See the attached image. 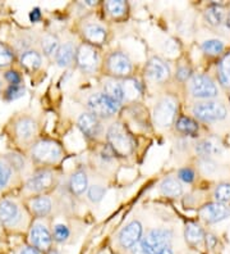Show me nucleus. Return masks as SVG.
<instances>
[{
	"mask_svg": "<svg viewBox=\"0 0 230 254\" xmlns=\"http://www.w3.org/2000/svg\"><path fill=\"white\" fill-rule=\"evenodd\" d=\"M122 85H123V90H124V96H126V100L135 99L136 96L139 95L142 91L141 85L138 84L137 81H135V80H128Z\"/></svg>",
	"mask_w": 230,
	"mask_h": 254,
	"instance_id": "obj_40",
	"label": "nucleus"
},
{
	"mask_svg": "<svg viewBox=\"0 0 230 254\" xmlns=\"http://www.w3.org/2000/svg\"><path fill=\"white\" fill-rule=\"evenodd\" d=\"M205 18L207 21V23L214 27H218L220 26L225 18V13L223 8L218 5H212L210 8H207L205 12Z\"/></svg>",
	"mask_w": 230,
	"mask_h": 254,
	"instance_id": "obj_33",
	"label": "nucleus"
},
{
	"mask_svg": "<svg viewBox=\"0 0 230 254\" xmlns=\"http://www.w3.org/2000/svg\"><path fill=\"white\" fill-rule=\"evenodd\" d=\"M77 126L82 131V133L87 139H96L101 133L102 127L100 118L96 117L90 112L82 113L77 120Z\"/></svg>",
	"mask_w": 230,
	"mask_h": 254,
	"instance_id": "obj_16",
	"label": "nucleus"
},
{
	"mask_svg": "<svg viewBox=\"0 0 230 254\" xmlns=\"http://www.w3.org/2000/svg\"><path fill=\"white\" fill-rule=\"evenodd\" d=\"M201 217L209 223H218L221 221L227 220L230 216L229 207L224 204V203H209V204L203 205L199 211Z\"/></svg>",
	"mask_w": 230,
	"mask_h": 254,
	"instance_id": "obj_17",
	"label": "nucleus"
},
{
	"mask_svg": "<svg viewBox=\"0 0 230 254\" xmlns=\"http://www.w3.org/2000/svg\"><path fill=\"white\" fill-rule=\"evenodd\" d=\"M17 59V54L9 44L0 41V69H9Z\"/></svg>",
	"mask_w": 230,
	"mask_h": 254,
	"instance_id": "obj_31",
	"label": "nucleus"
},
{
	"mask_svg": "<svg viewBox=\"0 0 230 254\" xmlns=\"http://www.w3.org/2000/svg\"><path fill=\"white\" fill-rule=\"evenodd\" d=\"M68 188L71 190L73 195H82L89 189V176L86 171L78 170L76 171L68 181Z\"/></svg>",
	"mask_w": 230,
	"mask_h": 254,
	"instance_id": "obj_24",
	"label": "nucleus"
},
{
	"mask_svg": "<svg viewBox=\"0 0 230 254\" xmlns=\"http://www.w3.org/2000/svg\"><path fill=\"white\" fill-rule=\"evenodd\" d=\"M39 43V37L35 36L32 31H19L12 36L9 45L14 50L15 54H22L30 49H34L35 43Z\"/></svg>",
	"mask_w": 230,
	"mask_h": 254,
	"instance_id": "obj_19",
	"label": "nucleus"
},
{
	"mask_svg": "<svg viewBox=\"0 0 230 254\" xmlns=\"http://www.w3.org/2000/svg\"><path fill=\"white\" fill-rule=\"evenodd\" d=\"M107 69L115 77H128L132 73L133 65L131 59L123 52H114L106 61Z\"/></svg>",
	"mask_w": 230,
	"mask_h": 254,
	"instance_id": "obj_14",
	"label": "nucleus"
},
{
	"mask_svg": "<svg viewBox=\"0 0 230 254\" xmlns=\"http://www.w3.org/2000/svg\"><path fill=\"white\" fill-rule=\"evenodd\" d=\"M194 177H196V175H194V171L192 170V168H188V167L182 168V170H179L178 172V179L185 184L193 183Z\"/></svg>",
	"mask_w": 230,
	"mask_h": 254,
	"instance_id": "obj_44",
	"label": "nucleus"
},
{
	"mask_svg": "<svg viewBox=\"0 0 230 254\" xmlns=\"http://www.w3.org/2000/svg\"><path fill=\"white\" fill-rule=\"evenodd\" d=\"M28 18H30V21L32 22V23H36V22L41 21V18H43V13H41V9L40 8H34V9L31 10L30 14H28Z\"/></svg>",
	"mask_w": 230,
	"mask_h": 254,
	"instance_id": "obj_47",
	"label": "nucleus"
},
{
	"mask_svg": "<svg viewBox=\"0 0 230 254\" xmlns=\"http://www.w3.org/2000/svg\"><path fill=\"white\" fill-rule=\"evenodd\" d=\"M52 243L54 240H52V234L49 227L41 220L35 221L28 230V244L46 253L51 249Z\"/></svg>",
	"mask_w": 230,
	"mask_h": 254,
	"instance_id": "obj_9",
	"label": "nucleus"
},
{
	"mask_svg": "<svg viewBox=\"0 0 230 254\" xmlns=\"http://www.w3.org/2000/svg\"><path fill=\"white\" fill-rule=\"evenodd\" d=\"M105 194H106V188H104L102 185H97V184L89 186V189H87V198L93 204L100 203L104 199Z\"/></svg>",
	"mask_w": 230,
	"mask_h": 254,
	"instance_id": "obj_39",
	"label": "nucleus"
},
{
	"mask_svg": "<svg viewBox=\"0 0 230 254\" xmlns=\"http://www.w3.org/2000/svg\"><path fill=\"white\" fill-rule=\"evenodd\" d=\"M144 72L147 74L150 80L155 82H164L170 77V68L169 65L164 62L159 57H152V58L146 63Z\"/></svg>",
	"mask_w": 230,
	"mask_h": 254,
	"instance_id": "obj_18",
	"label": "nucleus"
},
{
	"mask_svg": "<svg viewBox=\"0 0 230 254\" xmlns=\"http://www.w3.org/2000/svg\"><path fill=\"white\" fill-rule=\"evenodd\" d=\"M177 111H178V103L175 102V99L170 96H164L156 103L155 109H153L155 124L163 128L172 126L175 120Z\"/></svg>",
	"mask_w": 230,
	"mask_h": 254,
	"instance_id": "obj_10",
	"label": "nucleus"
},
{
	"mask_svg": "<svg viewBox=\"0 0 230 254\" xmlns=\"http://www.w3.org/2000/svg\"><path fill=\"white\" fill-rule=\"evenodd\" d=\"M87 108L90 113L95 115L100 120H107L115 116L119 112L120 106L107 98L104 93H96L87 100Z\"/></svg>",
	"mask_w": 230,
	"mask_h": 254,
	"instance_id": "obj_7",
	"label": "nucleus"
},
{
	"mask_svg": "<svg viewBox=\"0 0 230 254\" xmlns=\"http://www.w3.org/2000/svg\"><path fill=\"white\" fill-rule=\"evenodd\" d=\"M3 80L6 85H21L23 84V76L17 69H5L3 73Z\"/></svg>",
	"mask_w": 230,
	"mask_h": 254,
	"instance_id": "obj_42",
	"label": "nucleus"
},
{
	"mask_svg": "<svg viewBox=\"0 0 230 254\" xmlns=\"http://www.w3.org/2000/svg\"><path fill=\"white\" fill-rule=\"evenodd\" d=\"M26 209L18 200L4 196L0 198V225L6 230L18 231L26 226L27 217Z\"/></svg>",
	"mask_w": 230,
	"mask_h": 254,
	"instance_id": "obj_3",
	"label": "nucleus"
},
{
	"mask_svg": "<svg viewBox=\"0 0 230 254\" xmlns=\"http://www.w3.org/2000/svg\"><path fill=\"white\" fill-rule=\"evenodd\" d=\"M9 133L12 140L21 148L27 150L37 140L39 135V122L34 116L21 113L9 121Z\"/></svg>",
	"mask_w": 230,
	"mask_h": 254,
	"instance_id": "obj_1",
	"label": "nucleus"
},
{
	"mask_svg": "<svg viewBox=\"0 0 230 254\" xmlns=\"http://www.w3.org/2000/svg\"><path fill=\"white\" fill-rule=\"evenodd\" d=\"M225 25L230 28V12H229V14H228L227 19H225Z\"/></svg>",
	"mask_w": 230,
	"mask_h": 254,
	"instance_id": "obj_54",
	"label": "nucleus"
},
{
	"mask_svg": "<svg viewBox=\"0 0 230 254\" xmlns=\"http://www.w3.org/2000/svg\"><path fill=\"white\" fill-rule=\"evenodd\" d=\"M76 63L77 67L83 73H93L97 71L98 63H100L97 50L91 44H81L80 47L77 48Z\"/></svg>",
	"mask_w": 230,
	"mask_h": 254,
	"instance_id": "obj_11",
	"label": "nucleus"
},
{
	"mask_svg": "<svg viewBox=\"0 0 230 254\" xmlns=\"http://www.w3.org/2000/svg\"><path fill=\"white\" fill-rule=\"evenodd\" d=\"M221 150H223V146L220 145L218 140L212 139V137L201 140L196 145L197 154L201 155L202 158H210L212 155L220 154Z\"/></svg>",
	"mask_w": 230,
	"mask_h": 254,
	"instance_id": "obj_28",
	"label": "nucleus"
},
{
	"mask_svg": "<svg viewBox=\"0 0 230 254\" xmlns=\"http://www.w3.org/2000/svg\"><path fill=\"white\" fill-rule=\"evenodd\" d=\"M202 50L203 53L207 54V56H219L224 50V44L221 43L220 40H215V39L206 40L202 43Z\"/></svg>",
	"mask_w": 230,
	"mask_h": 254,
	"instance_id": "obj_38",
	"label": "nucleus"
},
{
	"mask_svg": "<svg viewBox=\"0 0 230 254\" xmlns=\"http://www.w3.org/2000/svg\"><path fill=\"white\" fill-rule=\"evenodd\" d=\"M214 196L218 203H224L225 204V203L230 201V184H219V185L215 188Z\"/></svg>",
	"mask_w": 230,
	"mask_h": 254,
	"instance_id": "obj_41",
	"label": "nucleus"
},
{
	"mask_svg": "<svg viewBox=\"0 0 230 254\" xmlns=\"http://www.w3.org/2000/svg\"><path fill=\"white\" fill-rule=\"evenodd\" d=\"M83 36L86 37L87 40L93 45H100L104 44L106 40L107 31L106 28L97 22H90L83 26Z\"/></svg>",
	"mask_w": 230,
	"mask_h": 254,
	"instance_id": "obj_22",
	"label": "nucleus"
},
{
	"mask_svg": "<svg viewBox=\"0 0 230 254\" xmlns=\"http://www.w3.org/2000/svg\"><path fill=\"white\" fill-rule=\"evenodd\" d=\"M4 157L6 158V161L9 162V164L12 166V168L18 177L27 172L31 162L28 155H25L23 153L18 152V150H12V152H8L6 154H4Z\"/></svg>",
	"mask_w": 230,
	"mask_h": 254,
	"instance_id": "obj_23",
	"label": "nucleus"
},
{
	"mask_svg": "<svg viewBox=\"0 0 230 254\" xmlns=\"http://www.w3.org/2000/svg\"><path fill=\"white\" fill-rule=\"evenodd\" d=\"M26 208L30 212L31 216H34L36 220H43L47 217L52 211V200L46 194L31 196L26 203Z\"/></svg>",
	"mask_w": 230,
	"mask_h": 254,
	"instance_id": "obj_15",
	"label": "nucleus"
},
{
	"mask_svg": "<svg viewBox=\"0 0 230 254\" xmlns=\"http://www.w3.org/2000/svg\"><path fill=\"white\" fill-rule=\"evenodd\" d=\"M184 236H185V240H187L190 245L202 244L206 239L202 227L194 222L187 223L185 231H184Z\"/></svg>",
	"mask_w": 230,
	"mask_h": 254,
	"instance_id": "obj_30",
	"label": "nucleus"
},
{
	"mask_svg": "<svg viewBox=\"0 0 230 254\" xmlns=\"http://www.w3.org/2000/svg\"><path fill=\"white\" fill-rule=\"evenodd\" d=\"M98 159H100V163L102 166H107V164L113 163L114 161V153L111 152V149L109 146H105L102 148L100 152H98Z\"/></svg>",
	"mask_w": 230,
	"mask_h": 254,
	"instance_id": "obj_43",
	"label": "nucleus"
},
{
	"mask_svg": "<svg viewBox=\"0 0 230 254\" xmlns=\"http://www.w3.org/2000/svg\"><path fill=\"white\" fill-rule=\"evenodd\" d=\"M0 194H1V191H0Z\"/></svg>",
	"mask_w": 230,
	"mask_h": 254,
	"instance_id": "obj_55",
	"label": "nucleus"
},
{
	"mask_svg": "<svg viewBox=\"0 0 230 254\" xmlns=\"http://www.w3.org/2000/svg\"><path fill=\"white\" fill-rule=\"evenodd\" d=\"M206 240H207V242L210 243V247H214L215 244H216V238H215L214 235H207L206 236Z\"/></svg>",
	"mask_w": 230,
	"mask_h": 254,
	"instance_id": "obj_51",
	"label": "nucleus"
},
{
	"mask_svg": "<svg viewBox=\"0 0 230 254\" xmlns=\"http://www.w3.org/2000/svg\"><path fill=\"white\" fill-rule=\"evenodd\" d=\"M160 190L165 196L169 198H177L181 196L183 192V186L179 183V180L174 176H168L165 177L161 184H160Z\"/></svg>",
	"mask_w": 230,
	"mask_h": 254,
	"instance_id": "obj_29",
	"label": "nucleus"
},
{
	"mask_svg": "<svg viewBox=\"0 0 230 254\" xmlns=\"http://www.w3.org/2000/svg\"><path fill=\"white\" fill-rule=\"evenodd\" d=\"M143 226L139 221L135 220L129 222L126 227H123L122 231L118 235V243L123 249L132 251L138 243L141 242Z\"/></svg>",
	"mask_w": 230,
	"mask_h": 254,
	"instance_id": "obj_13",
	"label": "nucleus"
},
{
	"mask_svg": "<svg viewBox=\"0 0 230 254\" xmlns=\"http://www.w3.org/2000/svg\"><path fill=\"white\" fill-rule=\"evenodd\" d=\"M175 127L179 132L184 133V135H196L197 131H198V125L193 120H190L189 117H185V116H182L178 118Z\"/></svg>",
	"mask_w": 230,
	"mask_h": 254,
	"instance_id": "obj_35",
	"label": "nucleus"
},
{
	"mask_svg": "<svg viewBox=\"0 0 230 254\" xmlns=\"http://www.w3.org/2000/svg\"><path fill=\"white\" fill-rule=\"evenodd\" d=\"M45 254H63V253H61L60 251H58V249H54V248H51V249H50V251H47V252H46Z\"/></svg>",
	"mask_w": 230,
	"mask_h": 254,
	"instance_id": "obj_53",
	"label": "nucleus"
},
{
	"mask_svg": "<svg viewBox=\"0 0 230 254\" xmlns=\"http://www.w3.org/2000/svg\"><path fill=\"white\" fill-rule=\"evenodd\" d=\"M173 240V231L169 229H153L150 230L141 242L138 243L144 254H156L161 249L170 247Z\"/></svg>",
	"mask_w": 230,
	"mask_h": 254,
	"instance_id": "obj_6",
	"label": "nucleus"
},
{
	"mask_svg": "<svg viewBox=\"0 0 230 254\" xmlns=\"http://www.w3.org/2000/svg\"><path fill=\"white\" fill-rule=\"evenodd\" d=\"M194 117L202 122H218L224 120L228 115L227 107L220 102L207 100V102L197 103L192 108Z\"/></svg>",
	"mask_w": 230,
	"mask_h": 254,
	"instance_id": "obj_8",
	"label": "nucleus"
},
{
	"mask_svg": "<svg viewBox=\"0 0 230 254\" xmlns=\"http://www.w3.org/2000/svg\"><path fill=\"white\" fill-rule=\"evenodd\" d=\"M17 179L18 176L9 164V162L6 161L4 155H0V191L13 186Z\"/></svg>",
	"mask_w": 230,
	"mask_h": 254,
	"instance_id": "obj_25",
	"label": "nucleus"
},
{
	"mask_svg": "<svg viewBox=\"0 0 230 254\" xmlns=\"http://www.w3.org/2000/svg\"><path fill=\"white\" fill-rule=\"evenodd\" d=\"M199 168L205 174H212L216 171V163L210 158H202L199 161Z\"/></svg>",
	"mask_w": 230,
	"mask_h": 254,
	"instance_id": "obj_45",
	"label": "nucleus"
},
{
	"mask_svg": "<svg viewBox=\"0 0 230 254\" xmlns=\"http://www.w3.org/2000/svg\"><path fill=\"white\" fill-rule=\"evenodd\" d=\"M52 240L58 244H63L71 236V230L64 223H56L52 229Z\"/></svg>",
	"mask_w": 230,
	"mask_h": 254,
	"instance_id": "obj_37",
	"label": "nucleus"
},
{
	"mask_svg": "<svg viewBox=\"0 0 230 254\" xmlns=\"http://www.w3.org/2000/svg\"><path fill=\"white\" fill-rule=\"evenodd\" d=\"M27 155L31 163L49 168L50 166L59 163L63 158V149L56 141L50 139H37L27 149Z\"/></svg>",
	"mask_w": 230,
	"mask_h": 254,
	"instance_id": "obj_2",
	"label": "nucleus"
},
{
	"mask_svg": "<svg viewBox=\"0 0 230 254\" xmlns=\"http://www.w3.org/2000/svg\"><path fill=\"white\" fill-rule=\"evenodd\" d=\"M18 62L22 68H25L28 72H36L43 65V54L34 48L27 52H23L18 56Z\"/></svg>",
	"mask_w": 230,
	"mask_h": 254,
	"instance_id": "obj_20",
	"label": "nucleus"
},
{
	"mask_svg": "<svg viewBox=\"0 0 230 254\" xmlns=\"http://www.w3.org/2000/svg\"><path fill=\"white\" fill-rule=\"evenodd\" d=\"M102 93L110 98L113 102L118 103L119 106H122L123 103L126 102V96H124V90H123V85L120 84L119 81L114 80H106L104 82V91Z\"/></svg>",
	"mask_w": 230,
	"mask_h": 254,
	"instance_id": "obj_27",
	"label": "nucleus"
},
{
	"mask_svg": "<svg viewBox=\"0 0 230 254\" xmlns=\"http://www.w3.org/2000/svg\"><path fill=\"white\" fill-rule=\"evenodd\" d=\"M156 254H174V252H173L172 245H170V247H166V248L161 249V251H160L159 253H156Z\"/></svg>",
	"mask_w": 230,
	"mask_h": 254,
	"instance_id": "obj_50",
	"label": "nucleus"
},
{
	"mask_svg": "<svg viewBox=\"0 0 230 254\" xmlns=\"http://www.w3.org/2000/svg\"><path fill=\"white\" fill-rule=\"evenodd\" d=\"M54 180H55V175L50 168L39 167L34 172H31L30 176L26 179L23 189L32 196L41 195L51 189Z\"/></svg>",
	"mask_w": 230,
	"mask_h": 254,
	"instance_id": "obj_5",
	"label": "nucleus"
},
{
	"mask_svg": "<svg viewBox=\"0 0 230 254\" xmlns=\"http://www.w3.org/2000/svg\"><path fill=\"white\" fill-rule=\"evenodd\" d=\"M76 53L77 48L74 47V44L72 41L61 44L60 47H59L58 52L55 53V56H54L56 65L61 67V68L71 67L74 61H76Z\"/></svg>",
	"mask_w": 230,
	"mask_h": 254,
	"instance_id": "obj_21",
	"label": "nucleus"
},
{
	"mask_svg": "<svg viewBox=\"0 0 230 254\" xmlns=\"http://www.w3.org/2000/svg\"><path fill=\"white\" fill-rule=\"evenodd\" d=\"M175 77L178 78L179 81H182V82L187 81L188 78L190 77V68L189 67H185V65H183V67H179V68L177 69Z\"/></svg>",
	"mask_w": 230,
	"mask_h": 254,
	"instance_id": "obj_46",
	"label": "nucleus"
},
{
	"mask_svg": "<svg viewBox=\"0 0 230 254\" xmlns=\"http://www.w3.org/2000/svg\"><path fill=\"white\" fill-rule=\"evenodd\" d=\"M165 49L168 50L170 54H175L179 50V48H178V45H177V43H175L174 40H169L168 43L165 44ZM177 54H178V53H177Z\"/></svg>",
	"mask_w": 230,
	"mask_h": 254,
	"instance_id": "obj_49",
	"label": "nucleus"
},
{
	"mask_svg": "<svg viewBox=\"0 0 230 254\" xmlns=\"http://www.w3.org/2000/svg\"><path fill=\"white\" fill-rule=\"evenodd\" d=\"M17 254H43V252H40L39 249H36L35 247L28 244V245H25V247H22Z\"/></svg>",
	"mask_w": 230,
	"mask_h": 254,
	"instance_id": "obj_48",
	"label": "nucleus"
},
{
	"mask_svg": "<svg viewBox=\"0 0 230 254\" xmlns=\"http://www.w3.org/2000/svg\"><path fill=\"white\" fill-rule=\"evenodd\" d=\"M107 146L111 149L114 155L119 157H128L135 150V141L131 133L119 122L111 125L106 131Z\"/></svg>",
	"mask_w": 230,
	"mask_h": 254,
	"instance_id": "obj_4",
	"label": "nucleus"
},
{
	"mask_svg": "<svg viewBox=\"0 0 230 254\" xmlns=\"http://www.w3.org/2000/svg\"><path fill=\"white\" fill-rule=\"evenodd\" d=\"M106 12L114 18H119L127 13V3L122 0H111L104 4Z\"/></svg>",
	"mask_w": 230,
	"mask_h": 254,
	"instance_id": "obj_36",
	"label": "nucleus"
},
{
	"mask_svg": "<svg viewBox=\"0 0 230 254\" xmlns=\"http://www.w3.org/2000/svg\"><path fill=\"white\" fill-rule=\"evenodd\" d=\"M26 91H27V89H26L25 84L6 85L5 89H4L1 99H3L4 102H14V100L21 99L22 96H25Z\"/></svg>",
	"mask_w": 230,
	"mask_h": 254,
	"instance_id": "obj_32",
	"label": "nucleus"
},
{
	"mask_svg": "<svg viewBox=\"0 0 230 254\" xmlns=\"http://www.w3.org/2000/svg\"><path fill=\"white\" fill-rule=\"evenodd\" d=\"M189 91L192 96L198 99H214L219 94L216 84L206 74L192 76L189 82Z\"/></svg>",
	"mask_w": 230,
	"mask_h": 254,
	"instance_id": "obj_12",
	"label": "nucleus"
},
{
	"mask_svg": "<svg viewBox=\"0 0 230 254\" xmlns=\"http://www.w3.org/2000/svg\"><path fill=\"white\" fill-rule=\"evenodd\" d=\"M5 82H4L3 77H0V98L3 96V93H4V89H5Z\"/></svg>",
	"mask_w": 230,
	"mask_h": 254,
	"instance_id": "obj_52",
	"label": "nucleus"
},
{
	"mask_svg": "<svg viewBox=\"0 0 230 254\" xmlns=\"http://www.w3.org/2000/svg\"><path fill=\"white\" fill-rule=\"evenodd\" d=\"M219 81L225 87H230V53L225 54L219 63Z\"/></svg>",
	"mask_w": 230,
	"mask_h": 254,
	"instance_id": "obj_34",
	"label": "nucleus"
},
{
	"mask_svg": "<svg viewBox=\"0 0 230 254\" xmlns=\"http://www.w3.org/2000/svg\"><path fill=\"white\" fill-rule=\"evenodd\" d=\"M39 47H40V53L45 57L50 58L54 57L60 47L59 37L54 34H44L43 36L39 37Z\"/></svg>",
	"mask_w": 230,
	"mask_h": 254,
	"instance_id": "obj_26",
	"label": "nucleus"
}]
</instances>
